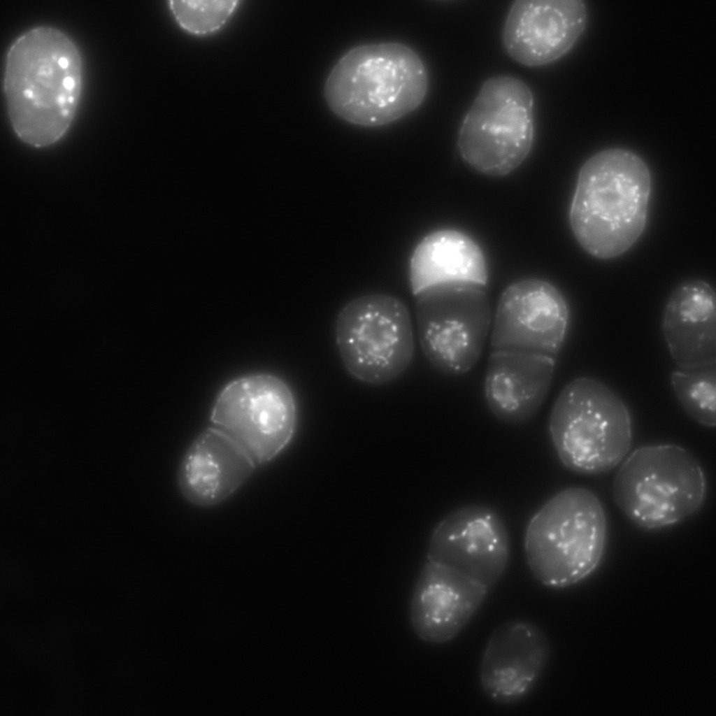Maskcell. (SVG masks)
<instances>
[{
  "label": "cell",
  "instance_id": "obj_16",
  "mask_svg": "<svg viewBox=\"0 0 716 716\" xmlns=\"http://www.w3.org/2000/svg\"><path fill=\"white\" fill-rule=\"evenodd\" d=\"M257 463L236 440L211 427L192 442L180 463L177 481L182 496L194 506H215L249 478Z\"/></svg>",
  "mask_w": 716,
  "mask_h": 716
},
{
  "label": "cell",
  "instance_id": "obj_2",
  "mask_svg": "<svg viewBox=\"0 0 716 716\" xmlns=\"http://www.w3.org/2000/svg\"><path fill=\"white\" fill-rule=\"evenodd\" d=\"M652 180L637 154L609 148L581 167L571 203L569 221L581 247L608 259L629 250L646 226Z\"/></svg>",
  "mask_w": 716,
  "mask_h": 716
},
{
  "label": "cell",
  "instance_id": "obj_19",
  "mask_svg": "<svg viewBox=\"0 0 716 716\" xmlns=\"http://www.w3.org/2000/svg\"><path fill=\"white\" fill-rule=\"evenodd\" d=\"M487 278L481 248L470 236L457 230L441 229L427 234L410 259L409 280L415 296L443 286L485 287Z\"/></svg>",
  "mask_w": 716,
  "mask_h": 716
},
{
  "label": "cell",
  "instance_id": "obj_20",
  "mask_svg": "<svg viewBox=\"0 0 716 716\" xmlns=\"http://www.w3.org/2000/svg\"><path fill=\"white\" fill-rule=\"evenodd\" d=\"M673 393L683 410L707 427L716 424V364L678 368L670 375Z\"/></svg>",
  "mask_w": 716,
  "mask_h": 716
},
{
  "label": "cell",
  "instance_id": "obj_11",
  "mask_svg": "<svg viewBox=\"0 0 716 716\" xmlns=\"http://www.w3.org/2000/svg\"><path fill=\"white\" fill-rule=\"evenodd\" d=\"M570 310L551 283L526 279L508 286L495 312L492 350L538 354L556 358L567 336Z\"/></svg>",
  "mask_w": 716,
  "mask_h": 716
},
{
  "label": "cell",
  "instance_id": "obj_6",
  "mask_svg": "<svg viewBox=\"0 0 716 716\" xmlns=\"http://www.w3.org/2000/svg\"><path fill=\"white\" fill-rule=\"evenodd\" d=\"M614 500L637 527L657 530L680 523L697 513L707 494V481L698 460L673 444L635 450L617 471Z\"/></svg>",
  "mask_w": 716,
  "mask_h": 716
},
{
  "label": "cell",
  "instance_id": "obj_18",
  "mask_svg": "<svg viewBox=\"0 0 716 716\" xmlns=\"http://www.w3.org/2000/svg\"><path fill=\"white\" fill-rule=\"evenodd\" d=\"M663 336L678 368L716 364V298L702 280L680 283L668 297L662 314Z\"/></svg>",
  "mask_w": 716,
  "mask_h": 716
},
{
  "label": "cell",
  "instance_id": "obj_5",
  "mask_svg": "<svg viewBox=\"0 0 716 716\" xmlns=\"http://www.w3.org/2000/svg\"><path fill=\"white\" fill-rule=\"evenodd\" d=\"M549 431L564 466L586 475L615 468L632 442L626 405L604 383L589 377L577 378L561 390L550 413Z\"/></svg>",
  "mask_w": 716,
  "mask_h": 716
},
{
  "label": "cell",
  "instance_id": "obj_15",
  "mask_svg": "<svg viewBox=\"0 0 716 716\" xmlns=\"http://www.w3.org/2000/svg\"><path fill=\"white\" fill-rule=\"evenodd\" d=\"M488 590L459 571L427 560L410 601L409 618L414 633L429 643L451 640L475 615Z\"/></svg>",
  "mask_w": 716,
  "mask_h": 716
},
{
  "label": "cell",
  "instance_id": "obj_8",
  "mask_svg": "<svg viewBox=\"0 0 716 716\" xmlns=\"http://www.w3.org/2000/svg\"><path fill=\"white\" fill-rule=\"evenodd\" d=\"M335 338L348 373L367 384L395 380L408 368L414 355L408 308L388 294L364 295L346 303L336 318Z\"/></svg>",
  "mask_w": 716,
  "mask_h": 716
},
{
  "label": "cell",
  "instance_id": "obj_17",
  "mask_svg": "<svg viewBox=\"0 0 716 716\" xmlns=\"http://www.w3.org/2000/svg\"><path fill=\"white\" fill-rule=\"evenodd\" d=\"M554 368L555 358L549 356L492 350L484 383L492 414L510 424L532 419L547 396Z\"/></svg>",
  "mask_w": 716,
  "mask_h": 716
},
{
  "label": "cell",
  "instance_id": "obj_21",
  "mask_svg": "<svg viewBox=\"0 0 716 716\" xmlns=\"http://www.w3.org/2000/svg\"><path fill=\"white\" fill-rule=\"evenodd\" d=\"M238 1H170L178 25L188 33L204 36L220 29L231 17Z\"/></svg>",
  "mask_w": 716,
  "mask_h": 716
},
{
  "label": "cell",
  "instance_id": "obj_12",
  "mask_svg": "<svg viewBox=\"0 0 716 716\" xmlns=\"http://www.w3.org/2000/svg\"><path fill=\"white\" fill-rule=\"evenodd\" d=\"M510 557L506 526L493 508L467 506L449 513L435 527L427 560L471 578L487 588L502 576Z\"/></svg>",
  "mask_w": 716,
  "mask_h": 716
},
{
  "label": "cell",
  "instance_id": "obj_13",
  "mask_svg": "<svg viewBox=\"0 0 716 716\" xmlns=\"http://www.w3.org/2000/svg\"><path fill=\"white\" fill-rule=\"evenodd\" d=\"M587 22V7L580 0H517L504 22L503 45L517 63L543 66L573 47Z\"/></svg>",
  "mask_w": 716,
  "mask_h": 716
},
{
  "label": "cell",
  "instance_id": "obj_10",
  "mask_svg": "<svg viewBox=\"0 0 716 716\" xmlns=\"http://www.w3.org/2000/svg\"><path fill=\"white\" fill-rule=\"evenodd\" d=\"M416 297L418 336L429 362L445 374L468 372L479 359L490 327L485 287L443 286Z\"/></svg>",
  "mask_w": 716,
  "mask_h": 716
},
{
  "label": "cell",
  "instance_id": "obj_9",
  "mask_svg": "<svg viewBox=\"0 0 716 716\" xmlns=\"http://www.w3.org/2000/svg\"><path fill=\"white\" fill-rule=\"evenodd\" d=\"M210 420L241 445L257 465L263 464L280 454L293 438L296 403L290 387L279 377L246 375L222 389Z\"/></svg>",
  "mask_w": 716,
  "mask_h": 716
},
{
  "label": "cell",
  "instance_id": "obj_1",
  "mask_svg": "<svg viewBox=\"0 0 716 716\" xmlns=\"http://www.w3.org/2000/svg\"><path fill=\"white\" fill-rule=\"evenodd\" d=\"M83 85V60L62 31L40 26L24 32L6 58L3 92L17 137L34 148L59 141L76 113Z\"/></svg>",
  "mask_w": 716,
  "mask_h": 716
},
{
  "label": "cell",
  "instance_id": "obj_14",
  "mask_svg": "<svg viewBox=\"0 0 716 716\" xmlns=\"http://www.w3.org/2000/svg\"><path fill=\"white\" fill-rule=\"evenodd\" d=\"M550 657L544 632L525 620H510L498 626L484 650L480 682L494 702H518L535 687Z\"/></svg>",
  "mask_w": 716,
  "mask_h": 716
},
{
  "label": "cell",
  "instance_id": "obj_3",
  "mask_svg": "<svg viewBox=\"0 0 716 716\" xmlns=\"http://www.w3.org/2000/svg\"><path fill=\"white\" fill-rule=\"evenodd\" d=\"M420 57L399 43L355 47L336 64L324 94L331 110L352 124L377 127L417 108L428 90Z\"/></svg>",
  "mask_w": 716,
  "mask_h": 716
},
{
  "label": "cell",
  "instance_id": "obj_7",
  "mask_svg": "<svg viewBox=\"0 0 716 716\" xmlns=\"http://www.w3.org/2000/svg\"><path fill=\"white\" fill-rule=\"evenodd\" d=\"M534 99L520 79L498 76L482 85L461 122L457 147L475 171L503 176L528 157L534 138Z\"/></svg>",
  "mask_w": 716,
  "mask_h": 716
},
{
  "label": "cell",
  "instance_id": "obj_4",
  "mask_svg": "<svg viewBox=\"0 0 716 716\" xmlns=\"http://www.w3.org/2000/svg\"><path fill=\"white\" fill-rule=\"evenodd\" d=\"M606 535V513L599 498L582 487L564 489L527 526L524 550L529 568L546 587L573 585L600 564Z\"/></svg>",
  "mask_w": 716,
  "mask_h": 716
}]
</instances>
